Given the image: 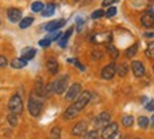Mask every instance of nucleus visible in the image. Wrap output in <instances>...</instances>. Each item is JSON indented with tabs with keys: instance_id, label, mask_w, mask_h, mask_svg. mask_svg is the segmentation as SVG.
<instances>
[{
	"instance_id": "obj_32",
	"label": "nucleus",
	"mask_w": 154,
	"mask_h": 139,
	"mask_svg": "<svg viewBox=\"0 0 154 139\" xmlns=\"http://www.w3.org/2000/svg\"><path fill=\"white\" fill-rule=\"evenodd\" d=\"M149 124H150L149 118H146V116H140V118H139V126H140L141 129H146V128L149 126Z\"/></svg>"
},
{
	"instance_id": "obj_43",
	"label": "nucleus",
	"mask_w": 154,
	"mask_h": 139,
	"mask_svg": "<svg viewBox=\"0 0 154 139\" xmlns=\"http://www.w3.org/2000/svg\"><path fill=\"white\" fill-rule=\"evenodd\" d=\"M122 138H123V135H122L119 131H116V132H115V134H113L109 139H122Z\"/></svg>"
},
{
	"instance_id": "obj_29",
	"label": "nucleus",
	"mask_w": 154,
	"mask_h": 139,
	"mask_svg": "<svg viewBox=\"0 0 154 139\" xmlns=\"http://www.w3.org/2000/svg\"><path fill=\"white\" fill-rule=\"evenodd\" d=\"M84 139H99V134H98V131L94 129V131H86L84 135Z\"/></svg>"
},
{
	"instance_id": "obj_2",
	"label": "nucleus",
	"mask_w": 154,
	"mask_h": 139,
	"mask_svg": "<svg viewBox=\"0 0 154 139\" xmlns=\"http://www.w3.org/2000/svg\"><path fill=\"white\" fill-rule=\"evenodd\" d=\"M91 98H92V94L89 92V91H81V94L76 97L75 102L72 104V107H74L78 112H81L86 105H88L89 102H91Z\"/></svg>"
},
{
	"instance_id": "obj_15",
	"label": "nucleus",
	"mask_w": 154,
	"mask_h": 139,
	"mask_svg": "<svg viewBox=\"0 0 154 139\" xmlns=\"http://www.w3.org/2000/svg\"><path fill=\"white\" fill-rule=\"evenodd\" d=\"M47 70L50 71V74H57L58 70H60V65H58V61L55 58H48L47 60Z\"/></svg>"
},
{
	"instance_id": "obj_37",
	"label": "nucleus",
	"mask_w": 154,
	"mask_h": 139,
	"mask_svg": "<svg viewBox=\"0 0 154 139\" xmlns=\"http://www.w3.org/2000/svg\"><path fill=\"white\" fill-rule=\"evenodd\" d=\"M84 24H85V20L84 19H81V17H78L76 19V30L78 31H82V28H84Z\"/></svg>"
},
{
	"instance_id": "obj_3",
	"label": "nucleus",
	"mask_w": 154,
	"mask_h": 139,
	"mask_svg": "<svg viewBox=\"0 0 154 139\" xmlns=\"http://www.w3.org/2000/svg\"><path fill=\"white\" fill-rule=\"evenodd\" d=\"M68 82H69V75H61L60 78H57L54 82H52V87H54V94H64L68 88Z\"/></svg>"
},
{
	"instance_id": "obj_6",
	"label": "nucleus",
	"mask_w": 154,
	"mask_h": 139,
	"mask_svg": "<svg viewBox=\"0 0 154 139\" xmlns=\"http://www.w3.org/2000/svg\"><path fill=\"white\" fill-rule=\"evenodd\" d=\"M110 114L107 111H103V112H100L96 118L94 119V126L95 128H103L105 125H107L109 122H110Z\"/></svg>"
},
{
	"instance_id": "obj_40",
	"label": "nucleus",
	"mask_w": 154,
	"mask_h": 139,
	"mask_svg": "<svg viewBox=\"0 0 154 139\" xmlns=\"http://www.w3.org/2000/svg\"><path fill=\"white\" fill-rule=\"evenodd\" d=\"M146 109L150 112H153L154 111V101H149V102H146Z\"/></svg>"
},
{
	"instance_id": "obj_8",
	"label": "nucleus",
	"mask_w": 154,
	"mask_h": 139,
	"mask_svg": "<svg viewBox=\"0 0 154 139\" xmlns=\"http://www.w3.org/2000/svg\"><path fill=\"white\" fill-rule=\"evenodd\" d=\"M115 74H116V64H115V63H110V64H107L103 67L102 73H100V77H102L103 79L109 81V79H112L113 77H115Z\"/></svg>"
},
{
	"instance_id": "obj_45",
	"label": "nucleus",
	"mask_w": 154,
	"mask_h": 139,
	"mask_svg": "<svg viewBox=\"0 0 154 139\" xmlns=\"http://www.w3.org/2000/svg\"><path fill=\"white\" fill-rule=\"evenodd\" d=\"M144 36H146V37H149V38H153V37H154V33H151V31H149V33H146Z\"/></svg>"
},
{
	"instance_id": "obj_11",
	"label": "nucleus",
	"mask_w": 154,
	"mask_h": 139,
	"mask_svg": "<svg viewBox=\"0 0 154 139\" xmlns=\"http://www.w3.org/2000/svg\"><path fill=\"white\" fill-rule=\"evenodd\" d=\"M86 131H88L86 122H85V121H81L76 125H74V128H72V135H74V136H84Z\"/></svg>"
},
{
	"instance_id": "obj_22",
	"label": "nucleus",
	"mask_w": 154,
	"mask_h": 139,
	"mask_svg": "<svg viewBox=\"0 0 154 139\" xmlns=\"http://www.w3.org/2000/svg\"><path fill=\"white\" fill-rule=\"evenodd\" d=\"M54 13H55V5L44 6V9H42V11H41V14L44 17H50V16H52Z\"/></svg>"
},
{
	"instance_id": "obj_35",
	"label": "nucleus",
	"mask_w": 154,
	"mask_h": 139,
	"mask_svg": "<svg viewBox=\"0 0 154 139\" xmlns=\"http://www.w3.org/2000/svg\"><path fill=\"white\" fill-rule=\"evenodd\" d=\"M38 44H40L42 48H47V47L51 46V40H50L48 37L47 38H42V40H40V43H38Z\"/></svg>"
},
{
	"instance_id": "obj_19",
	"label": "nucleus",
	"mask_w": 154,
	"mask_h": 139,
	"mask_svg": "<svg viewBox=\"0 0 154 139\" xmlns=\"http://www.w3.org/2000/svg\"><path fill=\"white\" fill-rule=\"evenodd\" d=\"M27 65V60H24L23 57L21 58H14L11 61V68H16V70H21Z\"/></svg>"
},
{
	"instance_id": "obj_42",
	"label": "nucleus",
	"mask_w": 154,
	"mask_h": 139,
	"mask_svg": "<svg viewBox=\"0 0 154 139\" xmlns=\"http://www.w3.org/2000/svg\"><path fill=\"white\" fill-rule=\"evenodd\" d=\"M119 0H103L102 2V6L103 7H107V6H110L112 3H117Z\"/></svg>"
},
{
	"instance_id": "obj_25",
	"label": "nucleus",
	"mask_w": 154,
	"mask_h": 139,
	"mask_svg": "<svg viewBox=\"0 0 154 139\" xmlns=\"http://www.w3.org/2000/svg\"><path fill=\"white\" fill-rule=\"evenodd\" d=\"M7 122H9V125H11V126H17V124H19V115L10 112L9 115H7Z\"/></svg>"
},
{
	"instance_id": "obj_14",
	"label": "nucleus",
	"mask_w": 154,
	"mask_h": 139,
	"mask_svg": "<svg viewBox=\"0 0 154 139\" xmlns=\"http://www.w3.org/2000/svg\"><path fill=\"white\" fill-rule=\"evenodd\" d=\"M66 21L64 19H60V20H54V21H51V23H48L47 26H45V30L47 31H55V30H60L64 24H65Z\"/></svg>"
},
{
	"instance_id": "obj_49",
	"label": "nucleus",
	"mask_w": 154,
	"mask_h": 139,
	"mask_svg": "<svg viewBox=\"0 0 154 139\" xmlns=\"http://www.w3.org/2000/svg\"><path fill=\"white\" fill-rule=\"evenodd\" d=\"M134 139H139V138H134Z\"/></svg>"
},
{
	"instance_id": "obj_41",
	"label": "nucleus",
	"mask_w": 154,
	"mask_h": 139,
	"mask_svg": "<svg viewBox=\"0 0 154 139\" xmlns=\"http://www.w3.org/2000/svg\"><path fill=\"white\" fill-rule=\"evenodd\" d=\"M7 65V58L5 56H0V68H5Z\"/></svg>"
},
{
	"instance_id": "obj_9",
	"label": "nucleus",
	"mask_w": 154,
	"mask_h": 139,
	"mask_svg": "<svg viewBox=\"0 0 154 139\" xmlns=\"http://www.w3.org/2000/svg\"><path fill=\"white\" fill-rule=\"evenodd\" d=\"M91 40L95 43V44H100V43H106L112 40V34L110 33H98V34H94Z\"/></svg>"
},
{
	"instance_id": "obj_16",
	"label": "nucleus",
	"mask_w": 154,
	"mask_h": 139,
	"mask_svg": "<svg viewBox=\"0 0 154 139\" xmlns=\"http://www.w3.org/2000/svg\"><path fill=\"white\" fill-rule=\"evenodd\" d=\"M106 51H107V54L110 56V58H112V60H117V58H119V54H120V53H119V50H117L113 44L107 43V44H106Z\"/></svg>"
},
{
	"instance_id": "obj_47",
	"label": "nucleus",
	"mask_w": 154,
	"mask_h": 139,
	"mask_svg": "<svg viewBox=\"0 0 154 139\" xmlns=\"http://www.w3.org/2000/svg\"><path fill=\"white\" fill-rule=\"evenodd\" d=\"M72 2H74V3H79L81 0H72Z\"/></svg>"
},
{
	"instance_id": "obj_1",
	"label": "nucleus",
	"mask_w": 154,
	"mask_h": 139,
	"mask_svg": "<svg viewBox=\"0 0 154 139\" xmlns=\"http://www.w3.org/2000/svg\"><path fill=\"white\" fill-rule=\"evenodd\" d=\"M42 111V101L41 98H38L35 92L28 99V112L31 114V116H38Z\"/></svg>"
},
{
	"instance_id": "obj_24",
	"label": "nucleus",
	"mask_w": 154,
	"mask_h": 139,
	"mask_svg": "<svg viewBox=\"0 0 154 139\" xmlns=\"http://www.w3.org/2000/svg\"><path fill=\"white\" fill-rule=\"evenodd\" d=\"M137 48H139V44H137V43H136V44H133L130 48H127V50L125 51V56H126V58H133V57L136 56V53H137Z\"/></svg>"
},
{
	"instance_id": "obj_10",
	"label": "nucleus",
	"mask_w": 154,
	"mask_h": 139,
	"mask_svg": "<svg viewBox=\"0 0 154 139\" xmlns=\"http://www.w3.org/2000/svg\"><path fill=\"white\" fill-rule=\"evenodd\" d=\"M131 70H133V74H134L137 78L143 77V75H144V73H146L144 64H143L141 61H137V60H134L133 63H131Z\"/></svg>"
},
{
	"instance_id": "obj_17",
	"label": "nucleus",
	"mask_w": 154,
	"mask_h": 139,
	"mask_svg": "<svg viewBox=\"0 0 154 139\" xmlns=\"http://www.w3.org/2000/svg\"><path fill=\"white\" fill-rule=\"evenodd\" d=\"M74 33V27H69L68 30H66L65 33H64V36L62 37H60L58 40H60V47H66V43H68V40H69V37H71V34Z\"/></svg>"
},
{
	"instance_id": "obj_27",
	"label": "nucleus",
	"mask_w": 154,
	"mask_h": 139,
	"mask_svg": "<svg viewBox=\"0 0 154 139\" xmlns=\"http://www.w3.org/2000/svg\"><path fill=\"white\" fill-rule=\"evenodd\" d=\"M33 21H34V19L33 17H24V19H21L20 20V28H27V27H30L31 24H33Z\"/></svg>"
},
{
	"instance_id": "obj_34",
	"label": "nucleus",
	"mask_w": 154,
	"mask_h": 139,
	"mask_svg": "<svg viewBox=\"0 0 154 139\" xmlns=\"http://www.w3.org/2000/svg\"><path fill=\"white\" fill-rule=\"evenodd\" d=\"M61 34H62V33H61L60 30H55V31H51V36H48V38H50L51 41H54V40H58V38L61 37Z\"/></svg>"
},
{
	"instance_id": "obj_21",
	"label": "nucleus",
	"mask_w": 154,
	"mask_h": 139,
	"mask_svg": "<svg viewBox=\"0 0 154 139\" xmlns=\"http://www.w3.org/2000/svg\"><path fill=\"white\" fill-rule=\"evenodd\" d=\"M52 94H54V87H52V84H51V82L42 87V92H41L42 98H50V97L52 95Z\"/></svg>"
},
{
	"instance_id": "obj_28",
	"label": "nucleus",
	"mask_w": 154,
	"mask_h": 139,
	"mask_svg": "<svg viewBox=\"0 0 154 139\" xmlns=\"http://www.w3.org/2000/svg\"><path fill=\"white\" fill-rule=\"evenodd\" d=\"M61 134H62V131L60 126H54L50 132V139H61Z\"/></svg>"
},
{
	"instance_id": "obj_38",
	"label": "nucleus",
	"mask_w": 154,
	"mask_h": 139,
	"mask_svg": "<svg viewBox=\"0 0 154 139\" xmlns=\"http://www.w3.org/2000/svg\"><path fill=\"white\" fill-rule=\"evenodd\" d=\"M116 11H117L116 7H109L107 11H105V16H106V17H113V16L116 14Z\"/></svg>"
},
{
	"instance_id": "obj_48",
	"label": "nucleus",
	"mask_w": 154,
	"mask_h": 139,
	"mask_svg": "<svg viewBox=\"0 0 154 139\" xmlns=\"http://www.w3.org/2000/svg\"><path fill=\"white\" fill-rule=\"evenodd\" d=\"M149 2H154V0H149Z\"/></svg>"
},
{
	"instance_id": "obj_7",
	"label": "nucleus",
	"mask_w": 154,
	"mask_h": 139,
	"mask_svg": "<svg viewBox=\"0 0 154 139\" xmlns=\"http://www.w3.org/2000/svg\"><path fill=\"white\" fill-rule=\"evenodd\" d=\"M119 129V125H117L116 122H109L107 125H105L102 128V134H100V138L102 139H109L112 136L116 131Z\"/></svg>"
},
{
	"instance_id": "obj_4",
	"label": "nucleus",
	"mask_w": 154,
	"mask_h": 139,
	"mask_svg": "<svg viewBox=\"0 0 154 139\" xmlns=\"http://www.w3.org/2000/svg\"><path fill=\"white\" fill-rule=\"evenodd\" d=\"M9 109L10 112H13V114H17V115H20L21 112H23L24 107H23V99H21V97L20 95H13V97L10 98L9 101Z\"/></svg>"
},
{
	"instance_id": "obj_36",
	"label": "nucleus",
	"mask_w": 154,
	"mask_h": 139,
	"mask_svg": "<svg viewBox=\"0 0 154 139\" xmlns=\"http://www.w3.org/2000/svg\"><path fill=\"white\" fill-rule=\"evenodd\" d=\"M103 16H105V11L102 9H99V10H95L94 13H92V19H100Z\"/></svg>"
},
{
	"instance_id": "obj_50",
	"label": "nucleus",
	"mask_w": 154,
	"mask_h": 139,
	"mask_svg": "<svg viewBox=\"0 0 154 139\" xmlns=\"http://www.w3.org/2000/svg\"><path fill=\"white\" fill-rule=\"evenodd\" d=\"M0 24H2V21H0Z\"/></svg>"
},
{
	"instance_id": "obj_39",
	"label": "nucleus",
	"mask_w": 154,
	"mask_h": 139,
	"mask_svg": "<svg viewBox=\"0 0 154 139\" xmlns=\"http://www.w3.org/2000/svg\"><path fill=\"white\" fill-rule=\"evenodd\" d=\"M68 63H71V64H75L76 67H78V68L81 70V71H85V65H82L78 60H72V58H71V60H68Z\"/></svg>"
},
{
	"instance_id": "obj_30",
	"label": "nucleus",
	"mask_w": 154,
	"mask_h": 139,
	"mask_svg": "<svg viewBox=\"0 0 154 139\" xmlns=\"http://www.w3.org/2000/svg\"><path fill=\"white\" fill-rule=\"evenodd\" d=\"M146 57L149 58H154V41H150L147 48H146Z\"/></svg>"
},
{
	"instance_id": "obj_12",
	"label": "nucleus",
	"mask_w": 154,
	"mask_h": 139,
	"mask_svg": "<svg viewBox=\"0 0 154 139\" xmlns=\"http://www.w3.org/2000/svg\"><path fill=\"white\" fill-rule=\"evenodd\" d=\"M7 17L11 23H19L21 20V10L16 9V7H11V9L7 10Z\"/></svg>"
},
{
	"instance_id": "obj_5",
	"label": "nucleus",
	"mask_w": 154,
	"mask_h": 139,
	"mask_svg": "<svg viewBox=\"0 0 154 139\" xmlns=\"http://www.w3.org/2000/svg\"><path fill=\"white\" fill-rule=\"evenodd\" d=\"M81 91H82V85L79 82L72 84L69 88H66L65 91V99L66 101H75L76 97L81 94Z\"/></svg>"
},
{
	"instance_id": "obj_33",
	"label": "nucleus",
	"mask_w": 154,
	"mask_h": 139,
	"mask_svg": "<svg viewBox=\"0 0 154 139\" xmlns=\"http://www.w3.org/2000/svg\"><path fill=\"white\" fill-rule=\"evenodd\" d=\"M91 56H92V58H94L95 61H98V60H100V58H103V53L100 50H92Z\"/></svg>"
},
{
	"instance_id": "obj_20",
	"label": "nucleus",
	"mask_w": 154,
	"mask_h": 139,
	"mask_svg": "<svg viewBox=\"0 0 154 139\" xmlns=\"http://www.w3.org/2000/svg\"><path fill=\"white\" fill-rule=\"evenodd\" d=\"M78 114H79V112L76 111L72 105H69V107L65 109V112H64V118H65V119H74L75 116H78Z\"/></svg>"
},
{
	"instance_id": "obj_23",
	"label": "nucleus",
	"mask_w": 154,
	"mask_h": 139,
	"mask_svg": "<svg viewBox=\"0 0 154 139\" xmlns=\"http://www.w3.org/2000/svg\"><path fill=\"white\" fill-rule=\"evenodd\" d=\"M134 124V118L131 115H123L122 116V125L125 128H130L131 125Z\"/></svg>"
},
{
	"instance_id": "obj_13",
	"label": "nucleus",
	"mask_w": 154,
	"mask_h": 139,
	"mask_svg": "<svg viewBox=\"0 0 154 139\" xmlns=\"http://www.w3.org/2000/svg\"><path fill=\"white\" fill-rule=\"evenodd\" d=\"M140 23H141V26L146 27V28L154 27V16L153 14H150V13H144L143 16H141Z\"/></svg>"
},
{
	"instance_id": "obj_26",
	"label": "nucleus",
	"mask_w": 154,
	"mask_h": 139,
	"mask_svg": "<svg viewBox=\"0 0 154 139\" xmlns=\"http://www.w3.org/2000/svg\"><path fill=\"white\" fill-rule=\"evenodd\" d=\"M127 71H129V65L127 64H120V65H116V73L120 77H126Z\"/></svg>"
},
{
	"instance_id": "obj_31",
	"label": "nucleus",
	"mask_w": 154,
	"mask_h": 139,
	"mask_svg": "<svg viewBox=\"0 0 154 139\" xmlns=\"http://www.w3.org/2000/svg\"><path fill=\"white\" fill-rule=\"evenodd\" d=\"M42 9H44V3H41V2H34L31 5V10L34 13H40V11H42Z\"/></svg>"
},
{
	"instance_id": "obj_46",
	"label": "nucleus",
	"mask_w": 154,
	"mask_h": 139,
	"mask_svg": "<svg viewBox=\"0 0 154 139\" xmlns=\"http://www.w3.org/2000/svg\"><path fill=\"white\" fill-rule=\"evenodd\" d=\"M151 124H153V128H154V114H153V116H151Z\"/></svg>"
},
{
	"instance_id": "obj_44",
	"label": "nucleus",
	"mask_w": 154,
	"mask_h": 139,
	"mask_svg": "<svg viewBox=\"0 0 154 139\" xmlns=\"http://www.w3.org/2000/svg\"><path fill=\"white\" fill-rule=\"evenodd\" d=\"M94 0H84V2H81V6H88V5H91Z\"/></svg>"
},
{
	"instance_id": "obj_18",
	"label": "nucleus",
	"mask_w": 154,
	"mask_h": 139,
	"mask_svg": "<svg viewBox=\"0 0 154 139\" xmlns=\"http://www.w3.org/2000/svg\"><path fill=\"white\" fill-rule=\"evenodd\" d=\"M35 54H37V51H35V48H31V47H27V48H24L23 51H21V56H23L24 60H33L34 57H35Z\"/></svg>"
}]
</instances>
